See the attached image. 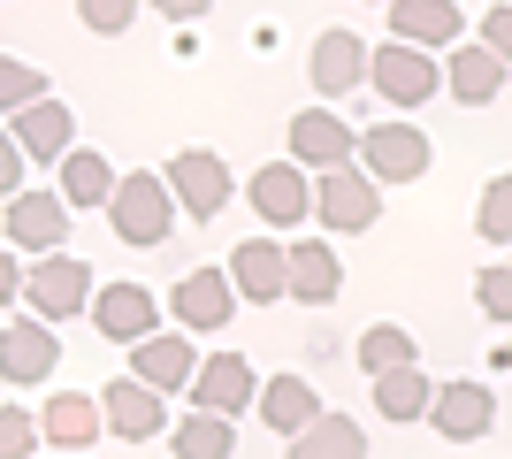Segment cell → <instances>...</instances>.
<instances>
[{
  "mask_svg": "<svg viewBox=\"0 0 512 459\" xmlns=\"http://www.w3.org/2000/svg\"><path fill=\"white\" fill-rule=\"evenodd\" d=\"M375 8H383V0H375Z\"/></svg>",
  "mask_w": 512,
  "mask_h": 459,
  "instance_id": "ab89813d",
  "label": "cell"
},
{
  "mask_svg": "<svg viewBox=\"0 0 512 459\" xmlns=\"http://www.w3.org/2000/svg\"><path fill=\"white\" fill-rule=\"evenodd\" d=\"M77 23L100 31V39H123L130 23H138V0H77Z\"/></svg>",
  "mask_w": 512,
  "mask_h": 459,
  "instance_id": "1f68e13d",
  "label": "cell"
},
{
  "mask_svg": "<svg viewBox=\"0 0 512 459\" xmlns=\"http://www.w3.org/2000/svg\"><path fill=\"white\" fill-rule=\"evenodd\" d=\"M161 176H169L176 207H184V215H199V222H214L222 207H230V192H237V184H230V161H222L214 146H184Z\"/></svg>",
  "mask_w": 512,
  "mask_h": 459,
  "instance_id": "ba28073f",
  "label": "cell"
},
{
  "mask_svg": "<svg viewBox=\"0 0 512 459\" xmlns=\"http://www.w3.org/2000/svg\"><path fill=\"white\" fill-rule=\"evenodd\" d=\"M39 92H46V69H39V62H16V54H0V115L31 108Z\"/></svg>",
  "mask_w": 512,
  "mask_h": 459,
  "instance_id": "4dcf8cb0",
  "label": "cell"
},
{
  "mask_svg": "<svg viewBox=\"0 0 512 459\" xmlns=\"http://www.w3.org/2000/svg\"><path fill=\"white\" fill-rule=\"evenodd\" d=\"M16 299H23V253L0 245V306H16Z\"/></svg>",
  "mask_w": 512,
  "mask_h": 459,
  "instance_id": "8d00e7d4",
  "label": "cell"
},
{
  "mask_svg": "<svg viewBox=\"0 0 512 459\" xmlns=\"http://www.w3.org/2000/svg\"><path fill=\"white\" fill-rule=\"evenodd\" d=\"M100 215L115 222V238H123V245H169L184 207H176V192H169V176H161V169H130V176H115V192H107Z\"/></svg>",
  "mask_w": 512,
  "mask_h": 459,
  "instance_id": "6da1fadb",
  "label": "cell"
},
{
  "mask_svg": "<svg viewBox=\"0 0 512 459\" xmlns=\"http://www.w3.org/2000/svg\"><path fill=\"white\" fill-rule=\"evenodd\" d=\"M230 284H237V299H253V306L291 299V245H276V238H245V245L230 253Z\"/></svg>",
  "mask_w": 512,
  "mask_h": 459,
  "instance_id": "4fadbf2b",
  "label": "cell"
},
{
  "mask_svg": "<svg viewBox=\"0 0 512 459\" xmlns=\"http://www.w3.org/2000/svg\"><path fill=\"white\" fill-rule=\"evenodd\" d=\"M505 54H497L490 39L482 46H444V85H451V100L459 108H490L497 92H505Z\"/></svg>",
  "mask_w": 512,
  "mask_h": 459,
  "instance_id": "d6986e66",
  "label": "cell"
},
{
  "mask_svg": "<svg viewBox=\"0 0 512 459\" xmlns=\"http://www.w3.org/2000/svg\"><path fill=\"white\" fill-rule=\"evenodd\" d=\"M54 360H62V345H54V329H46V314H23V322L0 329V375L8 383H46L54 375Z\"/></svg>",
  "mask_w": 512,
  "mask_h": 459,
  "instance_id": "ac0fdd59",
  "label": "cell"
},
{
  "mask_svg": "<svg viewBox=\"0 0 512 459\" xmlns=\"http://www.w3.org/2000/svg\"><path fill=\"white\" fill-rule=\"evenodd\" d=\"M390 16V39H413V46H459L467 16H459V0H383Z\"/></svg>",
  "mask_w": 512,
  "mask_h": 459,
  "instance_id": "44dd1931",
  "label": "cell"
},
{
  "mask_svg": "<svg viewBox=\"0 0 512 459\" xmlns=\"http://www.w3.org/2000/svg\"><path fill=\"white\" fill-rule=\"evenodd\" d=\"M23 169H31V153H23V146H16V131L0 123V199L23 192Z\"/></svg>",
  "mask_w": 512,
  "mask_h": 459,
  "instance_id": "e575fe53",
  "label": "cell"
},
{
  "mask_svg": "<svg viewBox=\"0 0 512 459\" xmlns=\"http://www.w3.org/2000/svg\"><path fill=\"white\" fill-rule=\"evenodd\" d=\"M153 8H161V16H169V23H199V16H207V8H214V0H153Z\"/></svg>",
  "mask_w": 512,
  "mask_h": 459,
  "instance_id": "74e56055",
  "label": "cell"
},
{
  "mask_svg": "<svg viewBox=\"0 0 512 459\" xmlns=\"http://www.w3.org/2000/svg\"><path fill=\"white\" fill-rule=\"evenodd\" d=\"M291 452H299V459H360L367 452V429L352 414H329V406H321L306 429H291Z\"/></svg>",
  "mask_w": 512,
  "mask_h": 459,
  "instance_id": "484cf974",
  "label": "cell"
},
{
  "mask_svg": "<svg viewBox=\"0 0 512 459\" xmlns=\"http://www.w3.org/2000/svg\"><path fill=\"white\" fill-rule=\"evenodd\" d=\"M260 398V375L245 352H207L192 368V406H214V414H253Z\"/></svg>",
  "mask_w": 512,
  "mask_h": 459,
  "instance_id": "7c38bea8",
  "label": "cell"
},
{
  "mask_svg": "<svg viewBox=\"0 0 512 459\" xmlns=\"http://www.w3.org/2000/svg\"><path fill=\"white\" fill-rule=\"evenodd\" d=\"M245 199H253L260 230H299V222L314 215V184H306L299 161H268V169H253Z\"/></svg>",
  "mask_w": 512,
  "mask_h": 459,
  "instance_id": "9c48e42d",
  "label": "cell"
},
{
  "mask_svg": "<svg viewBox=\"0 0 512 459\" xmlns=\"http://www.w3.org/2000/svg\"><path fill=\"white\" fill-rule=\"evenodd\" d=\"M176 322H184V329H192V337H199V329H222V322H230V314H237V284H230V268H192V276H184V284H176Z\"/></svg>",
  "mask_w": 512,
  "mask_h": 459,
  "instance_id": "ffe728a7",
  "label": "cell"
},
{
  "mask_svg": "<svg viewBox=\"0 0 512 459\" xmlns=\"http://www.w3.org/2000/svg\"><path fill=\"white\" fill-rule=\"evenodd\" d=\"M474 299H482V314H490V322L512 329V261L482 268V276H474Z\"/></svg>",
  "mask_w": 512,
  "mask_h": 459,
  "instance_id": "836d02e7",
  "label": "cell"
},
{
  "mask_svg": "<svg viewBox=\"0 0 512 459\" xmlns=\"http://www.w3.org/2000/svg\"><path fill=\"white\" fill-rule=\"evenodd\" d=\"M474 238H490V245H512V169L482 184V199H474Z\"/></svg>",
  "mask_w": 512,
  "mask_h": 459,
  "instance_id": "f1b7e54d",
  "label": "cell"
},
{
  "mask_svg": "<svg viewBox=\"0 0 512 459\" xmlns=\"http://www.w3.org/2000/svg\"><path fill=\"white\" fill-rule=\"evenodd\" d=\"M428 161H436V146H428L421 123H375V131H360V169L375 176V184H421Z\"/></svg>",
  "mask_w": 512,
  "mask_h": 459,
  "instance_id": "5b68a950",
  "label": "cell"
},
{
  "mask_svg": "<svg viewBox=\"0 0 512 459\" xmlns=\"http://www.w3.org/2000/svg\"><path fill=\"white\" fill-rule=\"evenodd\" d=\"M367 85L383 92L390 108H428L436 92H444V62H436V46H367Z\"/></svg>",
  "mask_w": 512,
  "mask_h": 459,
  "instance_id": "7a4b0ae2",
  "label": "cell"
},
{
  "mask_svg": "<svg viewBox=\"0 0 512 459\" xmlns=\"http://www.w3.org/2000/svg\"><path fill=\"white\" fill-rule=\"evenodd\" d=\"M39 437L54 452H92L107 437V414H100V391H54L39 406Z\"/></svg>",
  "mask_w": 512,
  "mask_h": 459,
  "instance_id": "5bb4252c",
  "label": "cell"
},
{
  "mask_svg": "<svg viewBox=\"0 0 512 459\" xmlns=\"http://www.w3.org/2000/svg\"><path fill=\"white\" fill-rule=\"evenodd\" d=\"M54 169H62V199L69 207H107V192H115V161H107V153L69 146Z\"/></svg>",
  "mask_w": 512,
  "mask_h": 459,
  "instance_id": "83f0119b",
  "label": "cell"
},
{
  "mask_svg": "<svg viewBox=\"0 0 512 459\" xmlns=\"http://www.w3.org/2000/svg\"><path fill=\"white\" fill-rule=\"evenodd\" d=\"M169 444L184 459H230L237 452V414H214V406H192V414L169 429Z\"/></svg>",
  "mask_w": 512,
  "mask_h": 459,
  "instance_id": "4316f807",
  "label": "cell"
},
{
  "mask_svg": "<svg viewBox=\"0 0 512 459\" xmlns=\"http://www.w3.org/2000/svg\"><path fill=\"white\" fill-rule=\"evenodd\" d=\"M253 406H260V421H268L276 437H291V429H306V421L321 414V398H314V383H306V375H268Z\"/></svg>",
  "mask_w": 512,
  "mask_h": 459,
  "instance_id": "d4e9b609",
  "label": "cell"
},
{
  "mask_svg": "<svg viewBox=\"0 0 512 459\" xmlns=\"http://www.w3.org/2000/svg\"><path fill=\"white\" fill-rule=\"evenodd\" d=\"M39 414H23V406H0V459H31L39 452Z\"/></svg>",
  "mask_w": 512,
  "mask_h": 459,
  "instance_id": "d6a6232c",
  "label": "cell"
},
{
  "mask_svg": "<svg viewBox=\"0 0 512 459\" xmlns=\"http://www.w3.org/2000/svg\"><path fill=\"white\" fill-rule=\"evenodd\" d=\"M85 314H92V329H100L107 345H138V337L161 329V306H153L146 284H100Z\"/></svg>",
  "mask_w": 512,
  "mask_h": 459,
  "instance_id": "8fae6325",
  "label": "cell"
},
{
  "mask_svg": "<svg viewBox=\"0 0 512 459\" xmlns=\"http://www.w3.org/2000/svg\"><path fill=\"white\" fill-rule=\"evenodd\" d=\"M398 360H421L413 329H398V322H375V329H360V368H367V375H375V368H398Z\"/></svg>",
  "mask_w": 512,
  "mask_h": 459,
  "instance_id": "f546056e",
  "label": "cell"
},
{
  "mask_svg": "<svg viewBox=\"0 0 512 459\" xmlns=\"http://www.w3.org/2000/svg\"><path fill=\"white\" fill-rule=\"evenodd\" d=\"M0 238L16 245L23 261H39V253H54V245L69 238V199L62 192H8V207H0Z\"/></svg>",
  "mask_w": 512,
  "mask_h": 459,
  "instance_id": "8992f818",
  "label": "cell"
},
{
  "mask_svg": "<svg viewBox=\"0 0 512 459\" xmlns=\"http://www.w3.org/2000/svg\"><path fill=\"white\" fill-rule=\"evenodd\" d=\"M8 131H16V146L31 153L39 169H54V161H62V153L77 146V115H69L62 100H54V92H39L31 108H16V115H8Z\"/></svg>",
  "mask_w": 512,
  "mask_h": 459,
  "instance_id": "2e32d148",
  "label": "cell"
},
{
  "mask_svg": "<svg viewBox=\"0 0 512 459\" xmlns=\"http://www.w3.org/2000/svg\"><path fill=\"white\" fill-rule=\"evenodd\" d=\"M375 215H383V184L360 161L314 169V222L321 230H375Z\"/></svg>",
  "mask_w": 512,
  "mask_h": 459,
  "instance_id": "277c9868",
  "label": "cell"
},
{
  "mask_svg": "<svg viewBox=\"0 0 512 459\" xmlns=\"http://www.w3.org/2000/svg\"><path fill=\"white\" fill-rule=\"evenodd\" d=\"M291 161H299V169L360 161V131H352L337 108H299V115H291Z\"/></svg>",
  "mask_w": 512,
  "mask_h": 459,
  "instance_id": "30bf717a",
  "label": "cell"
},
{
  "mask_svg": "<svg viewBox=\"0 0 512 459\" xmlns=\"http://www.w3.org/2000/svg\"><path fill=\"white\" fill-rule=\"evenodd\" d=\"M490 360H497V368H512V337H505V345H497V352H490Z\"/></svg>",
  "mask_w": 512,
  "mask_h": 459,
  "instance_id": "f35d334b",
  "label": "cell"
},
{
  "mask_svg": "<svg viewBox=\"0 0 512 459\" xmlns=\"http://www.w3.org/2000/svg\"><path fill=\"white\" fill-rule=\"evenodd\" d=\"M192 368H199V352H192V337H176V329H153V337L130 345V375H146L161 391H192Z\"/></svg>",
  "mask_w": 512,
  "mask_h": 459,
  "instance_id": "603a6c76",
  "label": "cell"
},
{
  "mask_svg": "<svg viewBox=\"0 0 512 459\" xmlns=\"http://www.w3.org/2000/svg\"><path fill=\"white\" fill-rule=\"evenodd\" d=\"M428 398H436V383L421 375V360L375 368V414H390V421H428Z\"/></svg>",
  "mask_w": 512,
  "mask_h": 459,
  "instance_id": "cb8c5ba5",
  "label": "cell"
},
{
  "mask_svg": "<svg viewBox=\"0 0 512 459\" xmlns=\"http://www.w3.org/2000/svg\"><path fill=\"white\" fill-rule=\"evenodd\" d=\"M92 291H100V284H92V268L77 261V253H62V245L23 268V306L46 314V322H77V314L92 306Z\"/></svg>",
  "mask_w": 512,
  "mask_h": 459,
  "instance_id": "3957f363",
  "label": "cell"
},
{
  "mask_svg": "<svg viewBox=\"0 0 512 459\" xmlns=\"http://www.w3.org/2000/svg\"><path fill=\"white\" fill-rule=\"evenodd\" d=\"M291 299L299 306H337L344 299V261L329 238H299L291 245Z\"/></svg>",
  "mask_w": 512,
  "mask_h": 459,
  "instance_id": "7402d4cb",
  "label": "cell"
},
{
  "mask_svg": "<svg viewBox=\"0 0 512 459\" xmlns=\"http://www.w3.org/2000/svg\"><path fill=\"white\" fill-rule=\"evenodd\" d=\"M100 414H107V437L153 444L161 429H169V391H161V383H146V375H115V383L100 391Z\"/></svg>",
  "mask_w": 512,
  "mask_h": 459,
  "instance_id": "52a82bcc",
  "label": "cell"
},
{
  "mask_svg": "<svg viewBox=\"0 0 512 459\" xmlns=\"http://www.w3.org/2000/svg\"><path fill=\"white\" fill-rule=\"evenodd\" d=\"M490 414H497L490 383H436V398H428V429H436L444 444L490 437Z\"/></svg>",
  "mask_w": 512,
  "mask_h": 459,
  "instance_id": "9a60e30c",
  "label": "cell"
},
{
  "mask_svg": "<svg viewBox=\"0 0 512 459\" xmlns=\"http://www.w3.org/2000/svg\"><path fill=\"white\" fill-rule=\"evenodd\" d=\"M306 77H314V92L321 100H344L352 85H367V39L360 31H321L314 39V54H306Z\"/></svg>",
  "mask_w": 512,
  "mask_h": 459,
  "instance_id": "e0dca14e",
  "label": "cell"
},
{
  "mask_svg": "<svg viewBox=\"0 0 512 459\" xmlns=\"http://www.w3.org/2000/svg\"><path fill=\"white\" fill-rule=\"evenodd\" d=\"M482 39H490L497 54H505V62H512V0H497L490 16H482Z\"/></svg>",
  "mask_w": 512,
  "mask_h": 459,
  "instance_id": "d590c367",
  "label": "cell"
}]
</instances>
